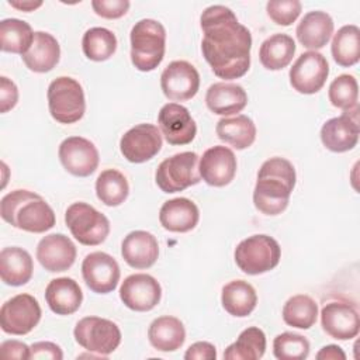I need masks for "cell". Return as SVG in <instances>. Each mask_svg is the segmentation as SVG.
Returning a JSON list of instances; mask_svg holds the SVG:
<instances>
[{
	"label": "cell",
	"mask_w": 360,
	"mask_h": 360,
	"mask_svg": "<svg viewBox=\"0 0 360 360\" xmlns=\"http://www.w3.org/2000/svg\"><path fill=\"white\" fill-rule=\"evenodd\" d=\"M201 51L214 75L232 80L242 77L250 68L252 34L225 6L207 7L201 17Z\"/></svg>",
	"instance_id": "1"
},
{
	"label": "cell",
	"mask_w": 360,
	"mask_h": 360,
	"mask_svg": "<svg viewBox=\"0 0 360 360\" xmlns=\"http://www.w3.org/2000/svg\"><path fill=\"white\" fill-rule=\"evenodd\" d=\"M297 174L292 163L284 158H270L259 169L253 190V204L264 215L281 214L295 187Z\"/></svg>",
	"instance_id": "2"
},
{
	"label": "cell",
	"mask_w": 360,
	"mask_h": 360,
	"mask_svg": "<svg viewBox=\"0 0 360 360\" xmlns=\"http://www.w3.org/2000/svg\"><path fill=\"white\" fill-rule=\"evenodd\" d=\"M3 221L25 232L42 233L53 228L55 212L51 205L37 193L14 190L0 201Z\"/></svg>",
	"instance_id": "3"
},
{
	"label": "cell",
	"mask_w": 360,
	"mask_h": 360,
	"mask_svg": "<svg viewBox=\"0 0 360 360\" xmlns=\"http://www.w3.org/2000/svg\"><path fill=\"white\" fill-rule=\"evenodd\" d=\"M131 62L141 72L155 70L163 60L166 49V30L152 18L135 22L131 30Z\"/></svg>",
	"instance_id": "4"
},
{
	"label": "cell",
	"mask_w": 360,
	"mask_h": 360,
	"mask_svg": "<svg viewBox=\"0 0 360 360\" xmlns=\"http://www.w3.org/2000/svg\"><path fill=\"white\" fill-rule=\"evenodd\" d=\"M48 108L60 124H73L83 118L86 100L82 84L69 76H59L48 86Z\"/></svg>",
	"instance_id": "5"
},
{
	"label": "cell",
	"mask_w": 360,
	"mask_h": 360,
	"mask_svg": "<svg viewBox=\"0 0 360 360\" xmlns=\"http://www.w3.org/2000/svg\"><path fill=\"white\" fill-rule=\"evenodd\" d=\"M233 257L236 266L243 273L257 276L273 270L278 264L281 248L278 242L269 235H252L239 242Z\"/></svg>",
	"instance_id": "6"
},
{
	"label": "cell",
	"mask_w": 360,
	"mask_h": 360,
	"mask_svg": "<svg viewBox=\"0 0 360 360\" xmlns=\"http://www.w3.org/2000/svg\"><path fill=\"white\" fill-rule=\"evenodd\" d=\"M65 222L75 239L86 246L103 243L110 233L108 218L83 201L73 202L68 207Z\"/></svg>",
	"instance_id": "7"
},
{
	"label": "cell",
	"mask_w": 360,
	"mask_h": 360,
	"mask_svg": "<svg viewBox=\"0 0 360 360\" xmlns=\"http://www.w3.org/2000/svg\"><path fill=\"white\" fill-rule=\"evenodd\" d=\"M155 180L163 193H177L200 183L198 155L195 152H180L160 162Z\"/></svg>",
	"instance_id": "8"
},
{
	"label": "cell",
	"mask_w": 360,
	"mask_h": 360,
	"mask_svg": "<svg viewBox=\"0 0 360 360\" xmlns=\"http://www.w3.org/2000/svg\"><path fill=\"white\" fill-rule=\"evenodd\" d=\"M75 340L87 352L107 356L121 343V330L117 323L100 316H84L73 329Z\"/></svg>",
	"instance_id": "9"
},
{
	"label": "cell",
	"mask_w": 360,
	"mask_h": 360,
	"mask_svg": "<svg viewBox=\"0 0 360 360\" xmlns=\"http://www.w3.org/2000/svg\"><path fill=\"white\" fill-rule=\"evenodd\" d=\"M41 319V307L30 294H17L7 300L0 309L1 330L8 335H27Z\"/></svg>",
	"instance_id": "10"
},
{
	"label": "cell",
	"mask_w": 360,
	"mask_h": 360,
	"mask_svg": "<svg viewBox=\"0 0 360 360\" xmlns=\"http://www.w3.org/2000/svg\"><path fill=\"white\" fill-rule=\"evenodd\" d=\"M329 75V63L326 58L316 52L308 51L301 53L290 69L288 77L292 89L301 94L318 93Z\"/></svg>",
	"instance_id": "11"
},
{
	"label": "cell",
	"mask_w": 360,
	"mask_h": 360,
	"mask_svg": "<svg viewBox=\"0 0 360 360\" xmlns=\"http://www.w3.org/2000/svg\"><path fill=\"white\" fill-rule=\"evenodd\" d=\"M162 149V132L153 124H138L120 139V150L131 163H143L155 158Z\"/></svg>",
	"instance_id": "12"
},
{
	"label": "cell",
	"mask_w": 360,
	"mask_h": 360,
	"mask_svg": "<svg viewBox=\"0 0 360 360\" xmlns=\"http://www.w3.org/2000/svg\"><path fill=\"white\" fill-rule=\"evenodd\" d=\"M59 160L66 172L77 177H87L98 167L100 156L96 145L83 136H69L59 145Z\"/></svg>",
	"instance_id": "13"
},
{
	"label": "cell",
	"mask_w": 360,
	"mask_h": 360,
	"mask_svg": "<svg viewBox=\"0 0 360 360\" xmlns=\"http://www.w3.org/2000/svg\"><path fill=\"white\" fill-rule=\"evenodd\" d=\"M82 276L86 285L96 294L114 291L120 281V266L105 252H91L82 262Z\"/></svg>",
	"instance_id": "14"
},
{
	"label": "cell",
	"mask_w": 360,
	"mask_h": 360,
	"mask_svg": "<svg viewBox=\"0 0 360 360\" xmlns=\"http://www.w3.org/2000/svg\"><path fill=\"white\" fill-rule=\"evenodd\" d=\"M120 298L127 308L136 312H148L160 302L162 287L150 274L135 273L122 281Z\"/></svg>",
	"instance_id": "15"
},
{
	"label": "cell",
	"mask_w": 360,
	"mask_h": 360,
	"mask_svg": "<svg viewBox=\"0 0 360 360\" xmlns=\"http://www.w3.org/2000/svg\"><path fill=\"white\" fill-rule=\"evenodd\" d=\"M163 94L172 101H187L200 89V75L187 60L170 62L160 75Z\"/></svg>",
	"instance_id": "16"
},
{
	"label": "cell",
	"mask_w": 360,
	"mask_h": 360,
	"mask_svg": "<svg viewBox=\"0 0 360 360\" xmlns=\"http://www.w3.org/2000/svg\"><path fill=\"white\" fill-rule=\"evenodd\" d=\"M321 325L332 339L350 340L357 336L360 329L359 311L347 301H330L321 311Z\"/></svg>",
	"instance_id": "17"
},
{
	"label": "cell",
	"mask_w": 360,
	"mask_h": 360,
	"mask_svg": "<svg viewBox=\"0 0 360 360\" xmlns=\"http://www.w3.org/2000/svg\"><path fill=\"white\" fill-rule=\"evenodd\" d=\"M359 107L328 120L321 128V141L330 152L352 150L359 142Z\"/></svg>",
	"instance_id": "18"
},
{
	"label": "cell",
	"mask_w": 360,
	"mask_h": 360,
	"mask_svg": "<svg viewBox=\"0 0 360 360\" xmlns=\"http://www.w3.org/2000/svg\"><path fill=\"white\" fill-rule=\"evenodd\" d=\"M162 135L170 145H187L197 134V125L188 110L177 103L165 104L158 114Z\"/></svg>",
	"instance_id": "19"
},
{
	"label": "cell",
	"mask_w": 360,
	"mask_h": 360,
	"mask_svg": "<svg viewBox=\"0 0 360 360\" xmlns=\"http://www.w3.org/2000/svg\"><path fill=\"white\" fill-rule=\"evenodd\" d=\"M238 162L235 153L222 145L207 149L200 158L198 172L201 179L212 187L229 184L236 174Z\"/></svg>",
	"instance_id": "20"
},
{
	"label": "cell",
	"mask_w": 360,
	"mask_h": 360,
	"mask_svg": "<svg viewBox=\"0 0 360 360\" xmlns=\"http://www.w3.org/2000/svg\"><path fill=\"white\" fill-rule=\"evenodd\" d=\"M76 246L63 233H49L37 246V259L49 273H60L70 269L76 260Z\"/></svg>",
	"instance_id": "21"
},
{
	"label": "cell",
	"mask_w": 360,
	"mask_h": 360,
	"mask_svg": "<svg viewBox=\"0 0 360 360\" xmlns=\"http://www.w3.org/2000/svg\"><path fill=\"white\" fill-rule=\"evenodd\" d=\"M121 256L134 269H149L159 256L158 239L148 231H132L121 243Z\"/></svg>",
	"instance_id": "22"
},
{
	"label": "cell",
	"mask_w": 360,
	"mask_h": 360,
	"mask_svg": "<svg viewBox=\"0 0 360 360\" xmlns=\"http://www.w3.org/2000/svg\"><path fill=\"white\" fill-rule=\"evenodd\" d=\"M198 219V207L186 197H177L165 201L159 211L160 225L170 232H188L197 226Z\"/></svg>",
	"instance_id": "23"
},
{
	"label": "cell",
	"mask_w": 360,
	"mask_h": 360,
	"mask_svg": "<svg viewBox=\"0 0 360 360\" xmlns=\"http://www.w3.org/2000/svg\"><path fill=\"white\" fill-rule=\"evenodd\" d=\"M205 104L210 111L218 115H233L240 112L248 104V94L238 83L218 82L208 87Z\"/></svg>",
	"instance_id": "24"
},
{
	"label": "cell",
	"mask_w": 360,
	"mask_h": 360,
	"mask_svg": "<svg viewBox=\"0 0 360 360\" xmlns=\"http://www.w3.org/2000/svg\"><path fill=\"white\" fill-rule=\"evenodd\" d=\"M45 301L56 315L75 314L83 301L80 285L70 277H58L49 281L45 288Z\"/></svg>",
	"instance_id": "25"
},
{
	"label": "cell",
	"mask_w": 360,
	"mask_h": 360,
	"mask_svg": "<svg viewBox=\"0 0 360 360\" xmlns=\"http://www.w3.org/2000/svg\"><path fill=\"white\" fill-rule=\"evenodd\" d=\"M332 17L321 10L307 13L297 25L295 34L300 44L311 51L323 48L333 34Z\"/></svg>",
	"instance_id": "26"
},
{
	"label": "cell",
	"mask_w": 360,
	"mask_h": 360,
	"mask_svg": "<svg viewBox=\"0 0 360 360\" xmlns=\"http://www.w3.org/2000/svg\"><path fill=\"white\" fill-rule=\"evenodd\" d=\"M25 66L35 73L52 70L60 59V46L56 38L45 31H35L30 49L21 55Z\"/></svg>",
	"instance_id": "27"
},
{
	"label": "cell",
	"mask_w": 360,
	"mask_h": 360,
	"mask_svg": "<svg viewBox=\"0 0 360 360\" xmlns=\"http://www.w3.org/2000/svg\"><path fill=\"white\" fill-rule=\"evenodd\" d=\"M34 271L31 255L18 246L3 248L0 252V277L1 281L11 287L27 284Z\"/></svg>",
	"instance_id": "28"
},
{
	"label": "cell",
	"mask_w": 360,
	"mask_h": 360,
	"mask_svg": "<svg viewBox=\"0 0 360 360\" xmlns=\"http://www.w3.org/2000/svg\"><path fill=\"white\" fill-rule=\"evenodd\" d=\"M148 339L159 352H176L184 345L186 329L179 318L163 315L153 319L149 325Z\"/></svg>",
	"instance_id": "29"
},
{
	"label": "cell",
	"mask_w": 360,
	"mask_h": 360,
	"mask_svg": "<svg viewBox=\"0 0 360 360\" xmlns=\"http://www.w3.org/2000/svg\"><path fill=\"white\" fill-rule=\"evenodd\" d=\"M215 132L222 142L238 150L249 148L256 139V125L252 118L243 114L221 118L217 122Z\"/></svg>",
	"instance_id": "30"
},
{
	"label": "cell",
	"mask_w": 360,
	"mask_h": 360,
	"mask_svg": "<svg viewBox=\"0 0 360 360\" xmlns=\"http://www.w3.org/2000/svg\"><path fill=\"white\" fill-rule=\"evenodd\" d=\"M221 302L229 315L245 318L256 308L257 295L253 285L248 281L233 280L222 287Z\"/></svg>",
	"instance_id": "31"
},
{
	"label": "cell",
	"mask_w": 360,
	"mask_h": 360,
	"mask_svg": "<svg viewBox=\"0 0 360 360\" xmlns=\"http://www.w3.org/2000/svg\"><path fill=\"white\" fill-rule=\"evenodd\" d=\"M295 53V42L287 34H273L259 49L260 63L269 70H281L290 65Z\"/></svg>",
	"instance_id": "32"
},
{
	"label": "cell",
	"mask_w": 360,
	"mask_h": 360,
	"mask_svg": "<svg viewBox=\"0 0 360 360\" xmlns=\"http://www.w3.org/2000/svg\"><path fill=\"white\" fill-rule=\"evenodd\" d=\"M266 352V335L260 328L249 326L243 329L238 339L224 352L228 360H259Z\"/></svg>",
	"instance_id": "33"
},
{
	"label": "cell",
	"mask_w": 360,
	"mask_h": 360,
	"mask_svg": "<svg viewBox=\"0 0 360 360\" xmlns=\"http://www.w3.org/2000/svg\"><path fill=\"white\" fill-rule=\"evenodd\" d=\"M333 60L342 68H350L360 59V30L354 24L343 25L332 39Z\"/></svg>",
	"instance_id": "34"
},
{
	"label": "cell",
	"mask_w": 360,
	"mask_h": 360,
	"mask_svg": "<svg viewBox=\"0 0 360 360\" xmlns=\"http://www.w3.org/2000/svg\"><path fill=\"white\" fill-rule=\"evenodd\" d=\"M34 41V31L27 21L4 18L0 22V48L3 52L24 55Z\"/></svg>",
	"instance_id": "35"
},
{
	"label": "cell",
	"mask_w": 360,
	"mask_h": 360,
	"mask_svg": "<svg viewBox=\"0 0 360 360\" xmlns=\"http://www.w3.org/2000/svg\"><path fill=\"white\" fill-rule=\"evenodd\" d=\"M96 194L104 205L118 207L128 198V180L121 172L115 169H105L96 180Z\"/></svg>",
	"instance_id": "36"
},
{
	"label": "cell",
	"mask_w": 360,
	"mask_h": 360,
	"mask_svg": "<svg viewBox=\"0 0 360 360\" xmlns=\"http://www.w3.org/2000/svg\"><path fill=\"white\" fill-rule=\"evenodd\" d=\"M318 318V304L307 294L288 298L283 307V319L288 326L309 329Z\"/></svg>",
	"instance_id": "37"
},
{
	"label": "cell",
	"mask_w": 360,
	"mask_h": 360,
	"mask_svg": "<svg viewBox=\"0 0 360 360\" xmlns=\"http://www.w3.org/2000/svg\"><path fill=\"white\" fill-rule=\"evenodd\" d=\"M82 49L90 60H107L117 51V37L104 27L89 28L82 38Z\"/></svg>",
	"instance_id": "38"
},
{
	"label": "cell",
	"mask_w": 360,
	"mask_h": 360,
	"mask_svg": "<svg viewBox=\"0 0 360 360\" xmlns=\"http://www.w3.org/2000/svg\"><path fill=\"white\" fill-rule=\"evenodd\" d=\"M329 101L333 107L343 111L359 107V84L353 75H339L332 80L328 90Z\"/></svg>",
	"instance_id": "39"
},
{
	"label": "cell",
	"mask_w": 360,
	"mask_h": 360,
	"mask_svg": "<svg viewBox=\"0 0 360 360\" xmlns=\"http://www.w3.org/2000/svg\"><path fill=\"white\" fill-rule=\"evenodd\" d=\"M273 354L278 360H304L309 354V342L294 332H283L273 340Z\"/></svg>",
	"instance_id": "40"
},
{
	"label": "cell",
	"mask_w": 360,
	"mask_h": 360,
	"mask_svg": "<svg viewBox=\"0 0 360 360\" xmlns=\"http://www.w3.org/2000/svg\"><path fill=\"white\" fill-rule=\"evenodd\" d=\"M302 4L298 0H270L266 4L267 15L277 25H291L301 14Z\"/></svg>",
	"instance_id": "41"
},
{
	"label": "cell",
	"mask_w": 360,
	"mask_h": 360,
	"mask_svg": "<svg viewBox=\"0 0 360 360\" xmlns=\"http://www.w3.org/2000/svg\"><path fill=\"white\" fill-rule=\"evenodd\" d=\"M131 3L128 0H93L91 7L94 13L107 20L121 18L127 14Z\"/></svg>",
	"instance_id": "42"
},
{
	"label": "cell",
	"mask_w": 360,
	"mask_h": 360,
	"mask_svg": "<svg viewBox=\"0 0 360 360\" xmlns=\"http://www.w3.org/2000/svg\"><path fill=\"white\" fill-rule=\"evenodd\" d=\"M30 359L34 360H62L63 352L53 342H35L30 346Z\"/></svg>",
	"instance_id": "43"
},
{
	"label": "cell",
	"mask_w": 360,
	"mask_h": 360,
	"mask_svg": "<svg viewBox=\"0 0 360 360\" xmlns=\"http://www.w3.org/2000/svg\"><path fill=\"white\" fill-rule=\"evenodd\" d=\"M18 101V89L13 80L6 76L0 77V111L4 114L15 107Z\"/></svg>",
	"instance_id": "44"
},
{
	"label": "cell",
	"mask_w": 360,
	"mask_h": 360,
	"mask_svg": "<svg viewBox=\"0 0 360 360\" xmlns=\"http://www.w3.org/2000/svg\"><path fill=\"white\" fill-rule=\"evenodd\" d=\"M0 353L1 357L6 360L17 359V360H27L30 359V346H27L24 342L20 340H4L0 345Z\"/></svg>",
	"instance_id": "45"
},
{
	"label": "cell",
	"mask_w": 360,
	"mask_h": 360,
	"mask_svg": "<svg viewBox=\"0 0 360 360\" xmlns=\"http://www.w3.org/2000/svg\"><path fill=\"white\" fill-rule=\"evenodd\" d=\"M186 360H215L217 349L210 342H195L184 353Z\"/></svg>",
	"instance_id": "46"
},
{
	"label": "cell",
	"mask_w": 360,
	"mask_h": 360,
	"mask_svg": "<svg viewBox=\"0 0 360 360\" xmlns=\"http://www.w3.org/2000/svg\"><path fill=\"white\" fill-rule=\"evenodd\" d=\"M318 360H345L346 354L338 345H326L316 353Z\"/></svg>",
	"instance_id": "47"
},
{
	"label": "cell",
	"mask_w": 360,
	"mask_h": 360,
	"mask_svg": "<svg viewBox=\"0 0 360 360\" xmlns=\"http://www.w3.org/2000/svg\"><path fill=\"white\" fill-rule=\"evenodd\" d=\"M11 7L20 10V11H25V13H30V11H34L37 8H39L42 6V1L38 0V1H34V0H8L7 1Z\"/></svg>",
	"instance_id": "48"
}]
</instances>
